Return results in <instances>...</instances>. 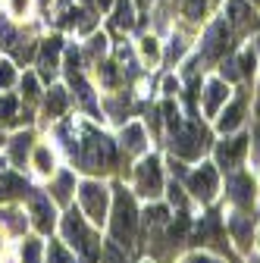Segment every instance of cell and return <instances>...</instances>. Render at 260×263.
I'll list each match as a JSON object with an SVG mask.
<instances>
[{"label": "cell", "instance_id": "obj_26", "mask_svg": "<svg viewBox=\"0 0 260 263\" xmlns=\"http://www.w3.org/2000/svg\"><path fill=\"white\" fill-rule=\"evenodd\" d=\"M35 163H38V173H50V166H53L50 151H47V147H41V151L35 154Z\"/></svg>", "mask_w": 260, "mask_h": 263}, {"label": "cell", "instance_id": "obj_15", "mask_svg": "<svg viewBox=\"0 0 260 263\" xmlns=\"http://www.w3.org/2000/svg\"><path fill=\"white\" fill-rule=\"evenodd\" d=\"M122 141H125V147L132 151V154H141L144 151V128L141 125H128L122 132Z\"/></svg>", "mask_w": 260, "mask_h": 263}, {"label": "cell", "instance_id": "obj_43", "mask_svg": "<svg viewBox=\"0 0 260 263\" xmlns=\"http://www.w3.org/2000/svg\"><path fill=\"white\" fill-rule=\"evenodd\" d=\"M97 4H101V7H110V4H113V0H97Z\"/></svg>", "mask_w": 260, "mask_h": 263}, {"label": "cell", "instance_id": "obj_28", "mask_svg": "<svg viewBox=\"0 0 260 263\" xmlns=\"http://www.w3.org/2000/svg\"><path fill=\"white\" fill-rule=\"evenodd\" d=\"M0 44H4V47L16 44V31L10 28V22H0Z\"/></svg>", "mask_w": 260, "mask_h": 263}, {"label": "cell", "instance_id": "obj_18", "mask_svg": "<svg viewBox=\"0 0 260 263\" xmlns=\"http://www.w3.org/2000/svg\"><path fill=\"white\" fill-rule=\"evenodd\" d=\"M63 110H66V91H63V88H53L50 97H47V113H50V116H63Z\"/></svg>", "mask_w": 260, "mask_h": 263}, {"label": "cell", "instance_id": "obj_2", "mask_svg": "<svg viewBox=\"0 0 260 263\" xmlns=\"http://www.w3.org/2000/svg\"><path fill=\"white\" fill-rule=\"evenodd\" d=\"M135 229H138L135 201L125 194V188H116V201H113V238H116V245H132Z\"/></svg>", "mask_w": 260, "mask_h": 263}, {"label": "cell", "instance_id": "obj_40", "mask_svg": "<svg viewBox=\"0 0 260 263\" xmlns=\"http://www.w3.org/2000/svg\"><path fill=\"white\" fill-rule=\"evenodd\" d=\"M25 7H28V0H13V13H25Z\"/></svg>", "mask_w": 260, "mask_h": 263}, {"label": "cell", "instance_id": "obj_45", "mask_svg": "<svg viewBox=\"0 0 260 263\" xmlns=\"http://www.w3.org/2000/svg\"><path fill=\"white\" fill-rule=\"evenodd\" d=\"M138 4H147V0H138Z\"/></svg>", "mask_w": 260, "mask_h": 263}, {"label": "cell", "instance_id": "obj_6", "mask_svg": "<svg viewBox=\"0 0 260 263\" xmlns=\"http://www.w3.org/2000/svg\"><path fill=\"white\" fill-rule=\"evenodd\" d=\"M135 185H138V191L144 194V197H157L160 191H163V176H160V163L151 157V160H144L141 166H138V173H135Z\"/></svg>", "mask_w": 260, "mask_h": 263}, {"label": "cell", "instance_id": "obj_25", "mask_svg": "<svg viewBox=\"0 0 260 263\" xmlns=\"http://www.w3.org/2000/svg\"><path fill=\"white\" fill-rule=\"evenodd\" d=\"M101 263H125V254H122L116 245H107V248H104V257H101Z\"/></svg>", "mask_w": 260, "mask_h": 263}, {"label": "cell", "instance_id": "obj_23", "mask_svg": "<svg viewBox=\"0 0 260 263\" xmlns=\"http://www.w3.org/2000/svg\"><path fill=\"white\" fill-rule=\"evenodd\" d=\"M182 10H185V16H188V19H198V16L207 10V0H185Z\"/></svg>", "mask_w": 260, "mask_h": 263}, {"label": "cell", "instance_id": "obj_41", "mask_svg": "<svg viewBox=\"0 0 260 263\" xmlns=\"http://www.w3.org/2000/svg\"><path fill=\"white\" fill-rule=\"evenodd\" d=\"M185 263H216V260H210V257H188Z\"/></svg>", "mask_w": 260, "mask_h": 263}, {"label": "cell", "instance_id": "obj_31", "mask_svg": "<svg viewBox=\"0 0 260 263\" xmlns=\"http://www.w3.org/2000/svg\"><path fill=\"white\" fill-rule=\"evenodd\" d=\"M22 88H25V97L31 101V97L38 94V82H35V76H25V82H22Z\"/></svg>", "mask_w": 260, "mask_h": 263}, {"label": "cell", "instance_id": "obj_8", "mask_svg": "<svg viewBox=\"0 0 260 263\" xmlns=\"http://www.w3.org/2000/svg\"><path fill=\"white\" fill-rule=\"evenodd\" d=\"M60 50H63L60 38H47V41L41 44V53H38V66H41V76H44V79L57 76V69H60Z\"/></svg>", "mask_w": 260, "mask_h": 263}, {"label": "cell", "instance_id": "obj_39", "mask_svg": "<svg viewBox=\"0 0 260 263\" xmlns=\"http://www.w3.org/2000/svg\"><path fill=\"white\" fill-rule=\"evenodd\" d=\"M16 216H19V213H7L4 219H7V222H10V226L16 229V232H19V229H22V219H16Z\"/></svg>", "mask_w": 260, "mask_h": 263}, {"label": "cell", "instance_id": "obj_32", "mask_svg": "<svg viewBox=\"0 0 260 263\" xmlns=\"http://www.w3.org/2000/svg\"><path fill=\"white\" fill-rule=\"evenodd\" d=\"M166 219V210L163 207H154V210H147V222H154V226H160Z\"/></svg>", "mask_w": 260, "mask_h": 263}, {"label": "cell", "instance_id": "obj_21", "mask_svg": "<svg viewBox=\"0 0 260 263\" xmlns=\"http://www.w3.org/2000/svg\"><path fill=\"white\" fill-rule=\"evenodd\" d=\"M229 13H232L229 19H232V22H238V25H245V22H248V16H251V10L242 4V0H229Z\"/></svg>", "mask_w": 260, "mask_h": 263}, {"label": "cell", "instance_id": "obj_35", "mask_svg": "<svg viewBox=\"0 0 260 263\" xmlns=\"http://www.w3.org/2000/svg\"><path fill=\"white\" fill-rule=\"evenodd\" d=\"M170 197H173V204L185 207V197H182V188H179V185H173V188H170Z\"/></svg>", "mask_w": 260, "mask_h": 263}, {"label": "cell", "instance_id": "obj_29", "mask_svg": "<svg viewBox=\"0 0 260 263\" xmlns=\"http://www.w3.org/2000/svg\"><path fill=\"white\" fill-rule=\"evenodd\" d=\"M13 82H16L13 66H10V63H0V88H10Z\"/></svg>", "mask_w": 260, "mask_h": 263}, {"label": "cell", "instance_id": "obj_44", "mask_svg": "<svg viewBox=\"0 0 260 263\" xmlns=\"http://www.w3.org/2000/svg\"><path fill=\"white\" fill-rule=\"evenodd\" d=\"M0 173H4V160H0Z\"/></svg>", "mask_w": 260, "mask_h": 263}, {"label": "cell", "instance_id": "obj_5", "mask_svg": "<svg viewBox=\"0 0 260 263\" xmlns=\"http://www.w3.org/2000/svg\"><path fill=\"white\" fill-rule=\"evenodd\" d=\"M79 201H82V210L94 219V222H104L107 219V188L97 185V182H85L79 188Z\"/></svg>", "mask_w": 260, "mask_h": 263}, {"label": "cell", "instance_id": "obj_37", "mask_svg": "<svg viewBox=\"0 0 260 263\" xmlns=\"http://www.w3.org/2000/svg\"><path fill=\"white\" fill-rule=\"evenodd\" d=\"M104 47H107V38L101 35V38H94V44H91V53H104Z\"/></svg>", "mask_w": 260, "mask_h": 263}, {"label": "cell", "instance_id": "obj_22", "mask_svg": "<svg viewBox=\"0 0 260 263\" xmlns=\"http://www.w3.org/2000/svg\"><path fill=\"white\" fill-rule=\"evenodd\" d=\"M13 119H16V101L13 97H4V101H0V125H7Z\"/></svg>", "mask_w": 260, "mask_h": 263}, {"label": "cell", "instance_id": "obj_3", "mask_svg": "<svg viewBox=\"0 0 260 263\" xmlns=\"http://www.w3.org/2000/svg\"><path fill=\"white\" fill-rule=\"evenodd\" d=\"M63 235H66V241H69L72 248H79V251L94 263V257H97V238H94L91 229L82 222L79 213H69L66 219H63Z\"/></svg>", "mask_w": 260, "mask_h": 263}, {"label": "cell", "instance_id": "obj_42", "mask_svg": "<svg viewBox=\"0 0 260 263\" xmlns=\"http://www.w3.org/2000/svg\"><path fill=\"white\" fill-rule=\"evenodd\" d=\"M257 147H260V119H257Z\"/></svg>", "mask_w": 260, "mask_h": 263}, {"label": "cell", "instance_id": "obj_13", "mask_svg": "<svg viewBox=\"0 0 260 263\" xmlns=\"http://www.w3.org/2000/svg\"><path fill=\"white\" fill-rule=\"evenodd\" d=\"M226 85L222 82H207V91H204V110H207V116H213L216 110H219V104L226 101Z\"/></svg>", "mask_w": 260, "mask_h": 263}, {"label": "cell", "instance_id": "obj_36", "mask_svg": "<svg viewBox=\"0 0 260 263\" xmlns=\"http://www.w3.org/2000/svg\"><path fill=\"white\" fill-rule=\"evenodd\" d=\"M101 69H104V82H107V85H116V72H113V66L107 63V66H101Z\"/></svg>", "mask_w": 260, "mask_h": 263}, {"label": "cell", "instance_id": "obj_12", "mask_svg": "<svg viewBox=\"0 0 260 263\" xmlns=\"http://www.w3.org/2000/svg\"><path fill=\"white\" fill-rule=\"evenodd\" d=\"M229 191H232L235 204H251L254 201V185H251L248 176H232L229 179Z\"/></svg>", "mask_w": 260, "mask_h": 263}, {"label": "cell", "instance_id": "obj_20", "mask_svg": "<svg viewBox=\"0 0 260 263\" xmlns=\"http://www.w3.org/2000/svg\"><path fill=\"white\" fill-rule=\"evenodd\" d=\"M69 188H72V176L63 173L57 179V185H53V197H57V201H69Z\"/></svg>", "mask_w": 260, "mask_h": 263}, {"label": "cell", "instance_id": "obj_7", "mask_svg": "<svg viewBox=\"0 0 260 263\" xmlns=\"http://www.w3.org/2000/svg\"><path fill=\"white\" fill-rule=\"evenodd\" d=\"M226 50H229V25H226L222 19L210 25L207 31V38H204V57H222Z\"/></svg>", "mask_w": 260, "mask_h": 263}, {"label": "cell", "instance_id": "obj_1", "mask_svg": "<svg viewBox=\"0 0 260 263\" xmlns=\"http://www.w3.org/2000/svg\"><path fill=\"white\" fill-rule=\"evenodd\" d=\"M79 157H82V166L91 170V173H97V170H101V173L110 170L113 160H116L110 138H107V135H97L94 128H85V141H82Z\"/></svg>", "mask_w": 260, "mask_h": 263}, {"label": "cell", "instance_id": "obj_9", "mask_svg": "<svg viewBox=\"0 0 260 263\" xmlns=\"http://www.w3.org/2000/svg\"><path fill=\"white\" fill-rule=\"evenodd\" d=\"M191 191H194V197H201V201H210V197L216 194V173H213V166H201L198 173H191Z\"/></svg>", "mask_w": 260, "mask_h": 263}, {"label": "cell", "instance_id": "obj_10", "mask_svg": "<svg viewBox=\"0 0 260 263\" xmlns=\"http://www.w3.org/2000/svg\"><path fill=\"white\" fill-rule=\"evenodd\" d=\"M245 147H248V138H245V135H238V138H229V141H222V144L216 147V160H219V166L232 170L235 163L242 160Z\"/></svg>", "mask_w": 260, "mask_h": 263}, {"label": "cell", "instance_id": "obj_24", "mask_svg": "<svg viewBox=\"0 0 260 263\" xmlns=\"http://www.w3.org/2000/svg\"><path fill=\"white\" fill-rule=\"evenodd\" d=\"M41 257V245L38 241H25L22 245V263H38Z\"/></svg>", "mask_w": 260, "mask_h": 263}, {"label": "cell", "instance_id": "obj_34", "mask_svg": "<svg viewBox=\"0 0 260 263\" xmlns=\"http://www.w3.org/2000/svg\"><path fill=\"white\" fill-rule=\"evenodd\" d=\"M242 72H254V53L251 50L242 57Z\"/></svg>", "mask_w": 260, "mask_h": 263}, {"label": "cell", "instance_id": "obj_14", "mask_svg": "<svg viewBox=\"0 0 260 263\" xmlns=\"http://www.w3.org/2000/svg\"><path fill=\"white\" fill-rule=\"evenodd\" d=\"M242 116H245V97H238L235 104L226 107V113L219 116V128H222V132H232V128L242 122Z\"/></svg>", "mask_w": 260, "mask_h": 263}, {"label": "cell", "instance_id": "obj_27", "mask_svg": "<svg viewBox=\"0 0 260 263\" xmlns=\"http://www.w3.org/2000/svg\"><path fill=\"white\" fill-rule=\"evenodd\" d=\"M141 53H144V60H157L160 57V47H157V41L154 38H141Z\"/></svg>", "mask_w": 260, "mask_h": 263}, {"label": "cell", "instance_id": "obj_11", "mask_svg": "<svg viewBox=\"0 0 260 263\" xmlns=\"http://www.w3.org/2000/svg\"><path fill=\"white\" fill-rule=\"evenodd\" d=\"M28 207H31V216H35V226L41 229V232H50L53 229V207H50L47 197L44 194H31Z\"/></svg>", "mask_w": 260, "mask_h": 263}, {"label": "cell", "instance_id": "obj_33", "mask_svg": "<svg viewBox=\"0 0 260 263\" xmlns=\"http://www.w3.org/2000/svg\"><path fill=\"white\" fill-rule=\"evenodd\" d=\"M166 122H170L173 128H179V110H176L173 104H166Z\"/></svg>", "mask_w": 260, "mask_h": 263}, {"label": "cell", "instance_id": "obj_16", "mask_svg": "<svg viewBox=\"0 0 260 263\" xmlns=\"http://www.w3.org/2000/svg\"><path fill=\"white\" fill-rule=\"evenodd\" d=\"M229 226H232V235H235V241H238L242 248H248V245H251V222H248L245 216H235Z\"/></svg>", "mask_w": 260, "mask_h": 263}, {"label": "cell", "instance_id": "obj_19", "mask_svg": "<svg viewBox=\"0 0 260 263\" xmlns=\"http://www.w3.org/2000/svg\"><path fill=\"white\" fill-rule=\"evenodd\" d=\"M132 4H128V0H119L116 4V25L119 28H132Z\"/></svg>", "mask_w": 260, "mask_h": 263}, {"label": "cell", "instance_id": "obj_38", "mask_svg": "<svg viewBox=\"0 0 260 263\" xmlns=\"http://www.w3.org/2000/svg\"><path fill=\"white\" fill-rule=\"evenodd\" d=\"M222 76H226V79H238V69H235V63H226V66H222Z\"/></svg>", "mask_w": 260, "mask_h": 263}, {"label": "cell", "instance_id": "obj_4", "mask_svg": "<svg viewBox=\"0 0 260 263\" xmlns=\"http://www.w3.org/2000/svg\"><path fill=\"white\" fill-rule=\"evenodd\" d=\"M204 147H207V132L204 128H198V125L176 128V138H173V154L176 157L194 160V157H201Z\"/></svg>", "mask_w": 260, "mask_h": 263}, {"label": "cell", "instance_id": "obj_46", "mask_svg": "<svg viewBox=\"0 0 260 263\" xmlns=\"http://www.w3.org/2000/svg\"><path fill=\"white\" fill-rule=\"evenodd\" d=\"M0 141H4V138H0Z\"/></svg>", "mask_w": 260, "mask_h": 263}, {"label": "cell", "instance_id": "obj_17", "mask_svg": "<svg viewBox=\"0 0 260 263\" xmlns=\"http://www.w3.org/2000/svg\"><path fill=\"white\" fill-rule=\"evenodd\" d=\"M28 151H31V135H28V132H19V135L13 138V160L16 163H25Z\"/></svg>", "mask_w": 260, "mask_h": 263}, {"label": "cell", "instance_id": "obj_30", "mask_svg": "<svg viewBox=\"0 0 260 263\" xmlns=\"http://www.w3.org/2000/svg\"><path fill=\"white\" fill-rule=\"evenodd\" d=\"M47 254H50V263H69V254L63 251V248H60L57 241L50 245V251H47Z\"/></svg>", "mask_w": 260, "mask_h": 263}]
</instances>
